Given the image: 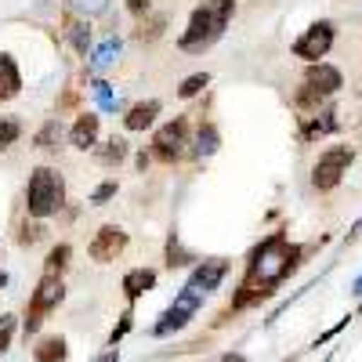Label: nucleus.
<instances>
[{"label":"nucleus","mask_w":362,"mask_h":362,"mask_svg":"<svg viewBox=\"0 0 362 362\" xmlns=\"http://www.w3.org/2000/svg\"><path fill=\"white\" fill-rule=\"evenodd\" d=\"M300 254L305 250L290 243L286 232H272L268 239H261L247 261V276L239 283V293L232 297V308H250V305H261L264 297H272L276 286L297 272Z\"/></svg>","instance_id":"1"},{"label":"nucleus","mask_w":362,"mask_h":362,"mask_svg":"<svg viewBox=\"0 0 362 362\" xmlns=\"http://www.w3.org/2000/svg\"><path fill=\"white\" fill-rule=\"evenodd\" d=\"M232 15H235V0H203V4L192 11L185 33L177 37V47L185 54H203L206 47H214L221 40Z\"/></svg>","instance_id":"2"},{"label":"nucleus","mask_w":362,"mask_h":362,"mask_svg":"<svg viewBox=\"0 0 362 362\" xmlns=\"http://www.w3.org/2000/svg\"><path fill=\"white\" fill-rule=\"evenodd\" d=\"M66 203V181L62 174H58L54 167H37L33 174H29V185H25V210H29V218H51L58 214Z\"/></svg>","instance_id":"3"},{"label":"nucleus","mask_w":362,"mask_h":362,"mask_svg":"<svg viewBox=\"0 0 362 362\" xmlns=\"http://www.w3.org/2000/svg\"><path fill=\"white\" fill-rule=\"evenodd\" d=\"M62 297H66L62 276H47V272H44V279L37 283L33 300H29L25 319H22V326H25V337H29V334H37L40 322H44V315H47V312H54L58 305H62Z\"/></svg>","instance_id":"4"},{"label":"nucleus","mask_w":362,"mask_h":362,"mask_svg":"<svg viewBox=\"0 0 362 362\" xmlns=\"http://www.w3.org/2000/svg\"><path fill=\"white\" fill-rule=\"evenodd\" d=\"M351 160H355V148H351V145H334V148H326V153L315 160V167H312V185H315L319 192L337 189L341 177H344L348 167H351Z\"/></svg>","instance_id":"5"},{"label":"nucleus","mask_w":362,"mask_h":362,"mask_svg":"<svg viewBox=\"0 0 362 362\" xmlns=\"http://www.w3.org/2000/svg\"><path fill=\"white\" fill-rule=\"evenodd\" d=\"M185 145H189V124H185V116L170 119V124H163V127L153 134V153H156V160H163V163H174V160L185 156Z\"/></svg>","instance_id":"6"},{"label":"nucleus","mask_w":362,"mask_h":362,"mask_svg":"<svg viewBox=\"0 0 362 362\" xmlns=\"http://www.w3.org/2000/svg\"><path fill=\"white\" fill-rule=\"evenodd\" d=\"M329 47H334V22H315L293 40V54L305 62H319L329 54Z\"/></svg>","instance_id":"7"},{"label":"nucleus","mask_w":362,"mask_h":362,"mask_svg":"<svg viewBox=\"0 0 362 362\" xmlns=\"http://www.w3.org/2000/svg\"><path fill=\"white\" fill-rule=\"evenodd\" d=\"M127 250V232L119 228V225H102L98 232H95V239L87 243V254H90V261H98V264H109V261H116L119 254Z\"/></svg>","instance_id":"8"},{"label":"nucleus","mask_w":362,"mask_h":362,"mask_svg":"<svg viewBox=\"0 0 362 362\" xmlns=\"http://www.w3.org/2000/svg\"><path fill=\"white\" fill-rule=\"evenodd\" d=\"M225 276H228V261H225V257H214V261L196 264L189 286H192V290H199V293L206 297V293H214V290L221 286V279H225Z\"/></svg>","instance_id":"9"},{"label":"nucleus","mask_w":362,"mask_h":362,"mask_svg":"<svg viewBox=\"0 0 362 362\" xmlns=\"http://www.w3.org/2000/svg\"><path fill=\"white\" fill-rule=\"evenodd\" d=\"M305 83H312L315 90H322V95L329 98V95H337V90L344 87V73H341L337 66L312 62V66H308V76H305Z\"/></svg>","instance_id":"10"},{"label":"nucleus","mask_w":362,"mask_h":362,"mask_svg":"<svg viewBox=\"0 0 362 362\" xmlns=\"http://www.w3.org/2000/svg\"><path fill=\"white\" fill-rule=\"evenodd\" d=\"M337 112H341L337 105H326V109L312 112V116L305 119V127H300V141H315V138H322V134H329V131H337V127H341Z\"/></svg>","instance_id":"11"},{"label":"nucleus","mask_w":362,"mask_h":362,"mask_svg":"<svg viewBox=\"0 0 362 362\" xmlns=\"http://www.w3.org/2000/svg\"><path fill=\"white\" fill-rule=\"evenodd\" d=\"M98 124H102V119H98L95 112L76 116V124H73V131H69V145H73V148H80V153L95 148V141H98Z\"/></svg>","instance_id":"12"},{"label":"nucleus","mask_w":362,"mask_h":362,"mask_svg":"<svg viewBox=\"0 0 362 362\" xmlns=\"http://www.w3.org/2000/svg\"><path fill=\"white\" fill-rule=\"evenodd\" d=\"M153 286H156V272L153 268H131L127 276H124V297L131 300V305H134L138 297H145Z\"/></svg>","instance_id":"13"},{"label":"nucleus","mask_w":362,"mask_h":362,"mask_svg":"<svg viewBox=\"0 0 362 362\" xmlns=\"http://www.w3.org/2000/svg\"><path fill=\"white\" fill-rule=\"evenodd\" d=\"M156 116H160V102H156V98L138 102V105L127 109L124 127H127V131H145V127H153V124H156Z\"/></svg>","instance_id":"14"},{"label":"nucleus","mask_w":362,"mask_h":362,"mask_svg":"<svg viewBox=\"0 0 362 362\" xmlns=\"http://www.w3.org/2000/svg\"><path fill=\"white\" fill-rule=\"evenodd\" d=\"M22 90V73L11 54H0V102H11Z\"/></svg>","instance_id":"15"},{"label":"nucleus","mask_w":362,"mask_h":362,"mask_svg":"<svg viewBox=\"0 0 362 362\" xmlns=\"http://www.w3.org/2000/svg\"><path fill=\"white\" fill-rule=\"evenodd\" d=\"M62 138H66V127H62V119H47V124L37 131V148H44V153H58L62 148Z\"/></svg>","instance_id":"16"},{"label":"nucleus","mask_w":362,"mask_h":362,"mask_svg":"<svg viewBox=\"0 0 362 362\" xmlns=\"http://www.w3.org/2000/svg\"><path fill=\"white\" fill-rule=\"evenodd\" d=\"M119 47H124V44H119L116 37H105V40L95 47V54H90V73L109 69V66L116 62V58H119Z\"/></svg>","instance_id":"17"},{"label":"nucleus","mask_w":362,"mask_h":362,"mask_svg":"<svg viewBox=\"0 0 362 362\" xmlns=\"http://www.w3.org/2000/svg\"><path fill=\"white\" fill-rule=\"evenodd\" d=\"M66 355H69L66 337H44V341L33 348V358H37V362H66Z\"/></svg>","instance_id":"18"},{"label":"nucleus","mask_w":362,"mask_h":362,"mask_svg":"<svg viewBox=\"0 0 362 362\" xmlns=\"http://www.w3.org/2000/svg\"><path fill=\"white\" fill-rule=\"evenodd\" d=\"M66 37H69L73 51L87 54V47H90V25H87V18H66Z\"/></svg>","instance_id":"19"},{"label":"nucleus","mask_w":362,"mask_h":362,"mask_svg":"<svg viewBox=\"0 0 362 362\" xmlns=\"http://www.w3.org/2000/svg\"><path fill=\"white\" fill-rule=\"evenodd\" d=\"M218 145H221L218 127L214 124H199V131H196V156H214Z\"/></svg>","instance_id":"20"},{"label":"nucleus","mask_w":362,"mask_h":362,"mask_svg":"<svg viewBox=\"0 0 362 362\" xmlns=\"http://www.w3.org/2000/svg\"><path fill=\"white\" fill-rule=\"evenodd\" d=\"M127 153H131V148H127V141H124V138H109L95 156H98L105 167H112V163H124V160H127Z\"/></svg>","instance_id":"21"},{"label":"nucleus","mask_w":362,"mask_h":362,"mask_svg":"<svg viewBox=\"0 0 362 362\" xmlns=\"http://www.w3.org/2000/svg\"><path fill=\"white\" fill-rule=\"evenodd\" d=\"M322 98H326L322 90H315L312 83H305V87L297 90V109H300V112H319V109H322Z\"/></svg>","instance_id":"22"},{"label":"nucleus","mask_w":362,"mask_h":362,"mask_svg":"<svg viewBox=\"0 0 362 362\" xmlns=\"http://www.w3.org/2000/svg\"><path fill=\"white\" fill-rule=\"evenodd\" d=\"M69 243H58L51 254H47V261H44V272H47V276H62V268L69 264Z\"/></svg>","instance_id":"23"},{"label":"nucleus","mask_w":362,"mask_h":362,"mask_svg":"<svg viewBox=\"0 0 362 362\" xmlns=\"http://www.w3.org/2000/svg\"><path fill=\"white\" fill-rule=\"evenodd\" d=\"M206 83H210V73H192V76H185V80H181V87H177V98H196Z\"/></svg>","instance_id":"24"},{"label":"nucleus","mask_w":362,"mask_h":362,"mask_svg":"<svg viewBox=\"0 0 362 362\" xmlns=\"http://www.w3.org/2000/svg\"><path fill=\"white\" fill-rule=\"evenodd\" d=\"M109 8V0H69V11L80 15V18H95Z\"/></svg>","instance_id":"25"},{"label":"nucleus","mask_w":362,"mask_h":362,"mask_svg":"<svg viewBox=\"0 0 362 362\" xmlns=\"http://www.w3.org/2000/svg\"><path fill=\"white\" fill-rule=\"evenodd\" d=\"M90 95H95V102H98L102 112H112V109H116V95H112V87H109L105 80H95V83H90Z\"/></svg>","instance_id":"26"},{"label":"nucleus","mask_w":362,"mask_h":362,"mask_svg":"<svg viewBox=\"0 0 362 362\" xmlns=\"http://www.w3.org/2000/svg\"><path fill=\"white\" fill-rule=\"evenodd\" d=\"M22 134V124L15 116H0V148H11Z\"/></svg>","instance_id":"27"},{"label":"nucleus","mask_w":362,"mask_h":362,"mask_svg":"<svg viewBox=\"0 0 362 362\" xmlns=\"http://www.w3.org/2000/svg\"><path fill=\"white\" fill-rule=\"evenodd\" d=\"M189 261H192V254L181 250L177 235H170V243H167V268H181V264H189Z\"/></svg>","instance_id":"28"},{"label":"nucleus","mask_w":362,"mask_h":362,"mask_svg":"<svg viewBox=\"0 0 362 362\" xmlns=\"http://www.w3.org/2000/svg\"><path fill=\"white\" fill-rule=\"evenodd\" d=\"M15 326H18V319H15V315H0V355H4V351L11 348Z\"/></svg>","instance_id":"29"},{"label":"nucleus","mask_w":362,"mask_h":362,"mask_svg":"<svg viewBox=\"0 0 362 362\" xmlns=\"http://www.w3.org/2000/svg\"><path fill=\"white\" fill-rule=\"evenodd\" d=\"M131 326H134V312L127 308L124 315H119V326H116V329H112V334H109V344L116 348V341H119V337H124V334H131Z\"/></svg>","instance_id":"30"},{"label":"nucleus","mask_w":362,"mask_h":362,"mask_svg":"<svg viewBox=\"0 0 362 362\" xmlns=\"http://www.w3.org/2000/svg\"><path fill=\"white\" fill-rule=\"evenodd\" d=\"M112 196H116V181H102V185L90 192V203H98V206H102V203L112 199Z\"/></svg>","instance_id":"31"},{"label":"nucleus","mask_w":362,"mask_h":362,"mask_svg":"<svg viewBox=\"0 0 362 362\" xmlns=\"http://www.w3.org/2000/svg\"><path fill=\"white\" fill-rule=\"evenodd\" d=\"M40 235H44V228H40V225H22V232H18V243H22V247H33Z\"/></svg>","instance_id":"32"},{"label":"nucleus","mask_w":362,"mask_h":362,"mask_svg":"<svg viewBox=\"0 0 362 362\" xmlns=\"http://www.w3.org/2000/svg\"><path fill=\"white\" fill-rule=\"evenodd\" d=\"M148 8H153V0H127L131 15H148Z\"/></svg>","instance_id":"33"},{"label":"nucleus","mask_w":362,"mask_h":362,"mask_svg":"<svg viewBox=\"0 0 362 362\" xmlns=\"http://www.w3.org/2000/svg\"><path fill=\"white\" fill-rule=\"evenodd\" d=\"M95 362H116V348H112V351H105V355H102V358H95Z\"/></svg>","instance_id":"34"},{"label":"nucleus","mask_w":362,"mask_h":362,"mask_svg":"<svg viewBox=\"0 0 362 362\" xmlns=\"http://www.w3.org/2000/svg\"><path fill=\"white\" fill-rule=\"evenodd\" d=\"M221 362H243V355H239V351H235V355H225Z\"/></svg>","instance_id":"35"},{"label":"nucleus","mask_w":362,"mask_h":362,"mask_svg":"<svg viewBox=\"0 0 362 362\" xmlns=\"http://www.w3.org/2000/svg\"><path fill=\"white\" fill-rule=\"evenodd\" d=\"M4 286H8V272H4V268H0V290H4Z\"/></svg>","instance_id":"36"},{"label":"nucleus","mask_w":362,"mask_h":362,"mask_svg":"<svg viewBox=\"0 0 362 362\" xmlns=\"http://www.w3.org/2000/svg\"><path fill=\"white\" fill-rule=\"evenodd\" d=\"M351 235H362V218L355 221V228H351Z\"/></svg>","instance_id":"37"},{"label":"nucleus","mask_w":362,"mask_h":362,"mask_svg":"<svg viewBox=\"0 0 362 362\" xmlns=\"http://www.w3.org/2000/svg\"><path fill=\"white\" fill-rule=\"evenodd\" d=\"M355 290H362V276H358V279H355Z\"/></svg>","instance_id":"38"}]
</instances>
